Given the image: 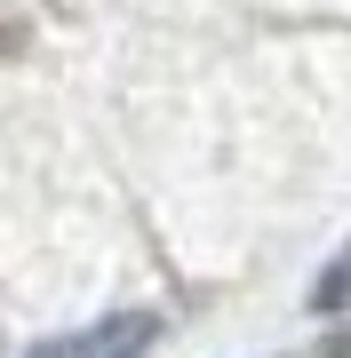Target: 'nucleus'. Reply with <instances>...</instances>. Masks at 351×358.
Listing matches in <instances>:
<instances>
[{"instance_id": "obj_1", "label": "nucleus", "mask_w": 351, "mask_h": 358, "mask_svg": "<svg viewBox=\"0 0 351 358\" xmlns=\"http://www.w3.org/2000/svg\"><path fill=\"white\" fill-rule=\"evenodd\" d=\"M152 343H160V319H152V310H112V319H96V327H72V334L32 343L25 358H144Z\"/></svg>"}]
</instances>
